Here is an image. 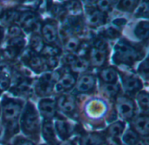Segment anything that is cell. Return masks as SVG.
<instances>
[{
  "label": "cell",
  "instance_id": "cell-1",
  "mask_svg": "<svg viewBox=\"0 0 149 145\" xmlns=\"http://www.w3.org/2000/svg\"><path fill=\"white\" fill-rule=\"evenodd\" d=\"M141 57V53L124 39L119 41L114 47L113 60L116 64L130 66Z\"/></svg>",
  "mask_w": 149,
  "mask_h": 145
},
{
  "label": "cell",
  "instance_id": "cell-2",
  "mask_svg": "<svg viewBox=\"0 0 149 145\" xmlns=\"http://www.w3.org/2000/svg\"><path fill=\"white\" fill-rule=\"evenodd\" d=\"M21 127L26 135L33 136L39 131V118L37 110L31 103L25 105L21 117Z\"/></svg>",
  "mask_w": 149,
  "mask_h": 145
},
{
  "label": "cell",
  "instance_id": "cell-3",
  "mask_svg": "<svg viewBox=\"0 0 149 145\" xmlns=\"http://www.w3.org/2000/svg\"><path fill=\"white\" fill-rule=\"evenodd\" d=\"M58 79L57 78L56 73L46 72L38 81L36 84V92L39 96H45L50 95L54 88V85Z\"/></svg>",
  "mask_w": 149,
  "mask_h": 145
},
{
  "label": "cell",
  "instance_id": "cell-4",
  "mask_svg": "<svg viewBox=\"0 0 149 145\" xmlns=\"http://www.w3.org/2000/svg\"><path fill=\"white\" fill-rule=\"evenodd\" d=\"M22 110V103L18 101L4 98L3 100V119L9 123L17 121Z\"/></svg>",
  "mask_w": 149,
  "mask_h": 145
},
{
  "label": "cell",
  "instance_id": "cell-5",
  "mask_svg": "<svg viewBox=\"0 0 149 145\" xmlns=\"http://www.w3.org/2000/svg\"><path fill=\"white\" fill-rule=\"evenodd\" d=\"M17 25L27 32H35L38 28V17L35 11H26L20 12L17 18Z\"/></svg>",
  "mask_w": 149,
  "mask_h": 145
},
{
  "label": "cell",
  "instance_id": "cell-6",
  "mask_svg": "<svg viewBox=\"0 0 149 145\" xmlns=\"http://www.w3.org/2000/svg\"><path fill=\"white\" fill-rule=\"evenodd\" d=\"M115 107L118 114L124 119H131L134 115V104L128 97H119L116 101Z\"/></svg>",
  "mask_w": 149,
  "mask_h": 145
},
{
  "label": "cell",
  "instance_id": "cell-7",
  "mask_svg": "<svg viewBox=\"0 0 149 145\" xmlns=\"http://www.w3.org/2000/svg\"><path fill=\"white\" fill-rule=\"evenodd\" d=\"M76 82L77 77L75 74L72 72L65 73L63 75L59 77L58 81L55 83L53 89H55L57 93H63L72 88L76 85Z\"/></svg>",
  "mask_w": 149,
  "mask_h": 145
},
{
  "label": "cell",
  "instance_id": "cell-8",
  "mask_svg": "<svg viewBox=\"0 0 149 145\" xmlns=\"http://www.w3.org/2000/svg\"><path fill=\"white\" fill-rule=\"evenodd\" d=\"M56 108H57L56 102L49 98L41 100L38 104V110L41 116L45 120H50L51 118L55 116Z\"/></svg>",
  "mask_w": 149,
  "mask_h": 145
},
{
  "label": "cell",
  "instance_id": "cell-9",
  "mask_svg": "<svg viewBox=\"0 0 149 145\" xmlns=\"http://www.w3.org/2000/svg\"><path fill=\"white\" fill-rule=\"evenodd\" d=\"M41 32L43 36L42 39L47 43L52 45L57 42L58 38V32L57 26L52 21L45 22L41 28Z\"/></svg>",
  "mask_w": 149,
  "mask_h": 145
},
{
  "label": "cell",
  "instance_id": "cell-10",
  "mask_svg": "<svg viewBox=\"0 0 149 145\" xmlns=\"http://www.w3.org/2000/svg\"><path fill=\"white\" fill-rule=\"evenodd\" d=\"M24 60H25L28 67L36 73H40L46 67L45 58L34 53L26 54L25 57H24Z\"/></svg>",
  "mask_w": 149,
  "mask_h": 145
},
{
  "label": "cell",
  "instance_id": "cell-11",
  "mask_svg": "<svg viewBox=\"0 0 149 145\" xmlns=\"http://www.w3.org/2000/svg\"><path fill=\"white\" fill-rule=\"evenodd\" d=\"M95 83L96 79L94 75L91 74H83L76 82V89L79 93H88L94 88Z\"/></svg>",
  "mask_w": 149,
  "mask_h": 145
},
{
  "label": "cell",
  "instance_id": "cell-12",
  "mask_svg": "<svg viewBox=\"0 0 149 145\" xmlns=\"http://www.w3.org/2000/svg\"><path fill=\"white\" fill-rule=\"evenodd\" d=\"M56 104L65 114H72L76 109L75 97L73 95H63L59 96Z\"/></svg>",
  "mask_w": 149,
  "mask_h": 145
},
{
  "label": "cell",
  "instance_id": "cell-13",
  "mask_svg": "<svg viewBox=\"0 0 149 145\" xmlns=\"http://www.w3.org/2000/svg\"><path fill=\"white\" fill-rule=\"evenodd\" d=\"M86 20L88 25L91 26H100L105 24L106 15L97 8H88L86 11Z\"/></svg>",
  "mask_w": 149,
  "mask_h": 145
},
{
  "label": "cell",
  "instance_id": "cell-14",
  "mask_svg": "<svg viewBox=\"0 0 149 145\" xmlns=\"http://www.w3.org/2000/svg\"><path fill=\"white\" fill-rule=\"evenodd\" d=\"M149 119L148 116H139L135 117L132 122L133 130L139 135L148 137V136Z\"/></svg>",
  "mask_w": 149,
  "mask_h": 145
},
{
  "label": "cell",
  "instance_id": "cell-15",
  "mask_svg": "<svg viewBox=\"0 0 149 145\" xmlns=\"http://www.w3.org/2000/svg\"><path fill=\"white\" fill-rule=\"evenodd\" d=\"M42 134L45 140L50 145H55L56 138L53 124L50 120H45L42 126Z\"/></svg>",
  "mask_w": 149,
  "mask_h": 145
},
{
  "label": "cell",
  "instance_id": "cell-16",
  "mask_svg": "<svg viewBox=\"0 0 149 145\" xmlns=\"http://www.w3.org/2000/svg\"><path fill=\"white\" fill-rule=\"evenodd\" d=\"M123 88L127 93H134L142 88V83L138 78L127 75L123 79Z\"/></svg>",
  "mask_w": 149,
  "mask_h": 145
},
{
  "label": "cell",
  "instance_id": "cell-17",
  "mask_svg": "<svg viewBox=\"0 0 149 145\" xmlns=\"http://www.w3.org/2000/svg\"><path fill=\"white\" fill-rule=\"evenodd\" d=\"M107 60V52L92 48L90 51V61L93 67H102Z\"/></svg>",
  "mask_w": 149,
  "mask_h": 145
},
{
  "label": "cell",
  "instance_id": "cell-18",
  "mask_svg": "<svg viewBox=\"0 0 149 145\" xmlns=\"http://www.w3.org/2000/svg\"><path fill=\"white\" fill-rule=\"evenodd\" d=\"M65 25L72 32H81L83 29V26H84V22H83L82 17L79 16V15H73V16L68 17Z\"/></svg>",
  "mask_w": 149,
  "mask_h": 145
},
{
  "label": "cell",
  "instance_id": "cell-19",
  "mask_svg": "<svg viewBox=\"0 0 149 145\" xmlns=\"http://www.w3.org/2000/svg\"><path fill=\"white\" fill-rule=\"evenodd\" d=\"M104 140L97 133H89L81 137L80 145H103Z\"/></svg>",
  "mask_w": 149,
  "mask_h": 145
},
{
  "label": "cell",
  "instance_id": "cell-20",
  "mask_svg": "<svg viewBox=\"0 0 149 145\" xmlns=\"http://www.w3.org/2000/svg\"><path fill=\"white\" fill-rule=\"evenodd\" d=\"M29 46H30V49L32 51V53H41L42 49L45 46L44 39L38 33H33L30 39Z\"/></svg>",
  "mask_w": 149,
  "mask_h": 145
},
{
  "label": "cell",
  "instance_id": "cell-21",
  "mask_svg": "<svg viewBox=\"0 0 149 145\" xmlns=\"http://www.w3.org/2000/svg\"><path fill=\"white\" fill-rule=\"evenodd\" d=\"M55 129L59 137L63 140H66L70 135V126L63 119H58L55 122Z\"/></svg>",
  "mask_w": 149,
  "mask_h": 145
},
{
  "label": "cell",
  "instance_id": "cell-22",
  "mask_svg": "<svg viewBox=\"0 0 149 145\" xmlns=\"http://www.w3.org/2000/svg\"><path fill=\"white\" fill-rule=\"evenodd\" d=\"M134 34L139 39L141 40L148 39L149 35L148 21L146 20V21L139 22L134 28Z\"/></svg>",
  "mask_w": 149,
  "mask_h": 145
},
{
  "label": "cell",
  "instance_id": "cell-23",
  "mask_svg": "<svg viewBox=\"0 0 149 145\" xmlns=\"http://www.w3.org/2000/svg\"><path fill=\"white\" fill-rule=\"evenodd\" d=\"M100 77L104 83H115L117 81V72L112 67H106L100 71Z\"/></svg>",
  "mask_w": 149,
  "mask_h": 145
},
{
  "label": "cell",
  "instance_id": "cell-24",
  "mask_svg": "<svg viewBox=\"0 0 149 145\" xmlns=\"http://www.w3.org/2000/svg\"><path fill=\"white\" fill-rule=\"evenodd\" d=\"M72 73L79 74L86 71L89 68V61L84 58H77L74 63L70 67Z\"/></svg>",
  "mask_w": 149,
  "mask_h": 145
},
{
  "label": "cell",
  "instance_id": "cell-25",
  "mask_svg": "<svg viewBox=\"0 0 149 145\" xmlns=\"http://www.w3.org/2000/svg\"><path fill=\"white\" fill-rule=\"evenodd\" d=\"M19 13L20 12H18L15 9H9V10H6L5 11H3L0 18H2L3 23L7 24V25H10L13 24V22L17 20Z\"/></svg>",
  "mask_w": 149,
  "mask_h": 145
},
{
  "label": "cell",
  "instance_id": "cell-26",
  "mask_svg": "<svg viewBox=\"0 0 149 145\" xmlns=\"http://www.w3.org/2000/svg\"><path fill=\"white\" fill-rule=\"evenodd\" d=\"M80 44H81L80 40L77 37L71 36V37L67 38L66 39H65L64 47L67 52H69L70 53H72L79 50Z\"/></svg>",
  "mask_w": 149,
  "mask_h": 145
},
{
  "label": "cell",
  "instance_id": "cell-27",
  "mask_svg": "<svg viewBox=\"0 0 149 145\" xmlns=\"http://www.w3.org/2000/svg\"><path fill=\"white\" fill-rule=\"evenodd\" d=\"M125 123L123 122H116L109 126L107 129V134L113 138H118L123 132Z\"/></svg>",
  "mask_w": 149,
  "mask_h": 145
},
{
  "label": "cell",
  "instance_id": "cell-28",
  "mask_svg": "<svg viewBox=\"0 0 149 145\" xmlns=\"http://www.w3.org/2000/svg\"><path fill=\"white\" fill-rule=\"evenodd\" d=\"M43 58H58L60 54V49L54 45H46L41 51Z\"/></svg>",
  "mask_w": 149,
  "mask_h": 145
},
{
  "label": "cell",
  "instance_id": "cell-29",
  "mask_svg": "<svg viewBox=\"0 0 149 145\" xmlns=\"http://www.w3.org/2000/svg\"><path fill=\"white\" fill-rule=\"evenodd\" d=\"M123 141L127 145H140V139L138 135L133 130H128L123 136Z\"/></svg>",
  "mask_w": 149,
  "mask_h": 145
},
{
  "label": "cell",
  "instance_id": "cell-30",
  "mask_svg": "<svg viewBox=\"0 0 149 145\" xmlns=\"http://www.w3.org/2000/svg\"><path fill=\"white\" fill-rule=\"evenodd\" d=\"M102 89L106 94V95L109 97H115L120 91V87L116 83H111V84L104 83V85L102 86Z\"/></svg>",
  "mask_w": 149,
  "mask_h": 145
},
{
  "label": "cell",
  "instance_id": "cell-31",
  "mask_svg": "<svg viewBox=\"0 0 149 145\" xmlns=\"http://www.w3.org/2000/svg\"><path fill=\"white\" fill-rule=\"evenodd\" d=\"M119 4H118V7H119L121 11H127V12H131V11H134V9L137 7V5H138V1L123 0V1H120Z\"/></svg>",
  "mask_w": 149,
  "mask_h": 145
},
{
  "label": "cell",
  "instance_id": "cell-32",
  "mask_svg": "<svg viewBox=\"0 0 149 145\" xmlns=\"http://www.w3.org/2000/svg\"><path fill=\"white\" fill-rule=\"evenodd\" d=\"M8 37L10 39H14V38H18L22 37L23 32H22V28L17 25V24H11L8 27L7 31Z\"/></svg>",
  "mask_w": 149,
  "mask_h": 145
},
{
  "label": "cell",
  "instance_id": "cell-33",
  "mask_svg": "<svg viewBox=\"0 0 149 145\" xmlns=\"http://www.w3.org/2000/svg\"><path fill=\"white\" fill-rule=\"evenodd\" d=\"M8 46L10 47L15 48L16 50H17L18 52H21L24 46H25V40L23 37H18V38H14V39H10L8 42Z\"/></svg>",
  "mask_w": 149,
  "mask_h": 145
},
{
  "label": "cell",
  "instance_id": "cell-34",
  "mask_svg": "<svg viewBox=\"0 0 149 145\" xmlns=\"http://www.w3.org/2000/svg\"><path fill=\"white\" fill-rule=\"evenodd\" d=\"M137 102L139 106L142 110L148 111V94L145 91H142L138 94Z\"/></svg>",
  "mask_w": 149,
  "mask_h": 145
},
{
  "label": "cell",
  "instance_id": "cell-35",
  "mask_svg": "<svg viewBox=\"0 0 149 145\" xmlns=\"http://www.w3.org/2000/svg\"><path fill=\"white\" fill-rule=\"evenodd\" d=\"M93 46H94L93 48H95V49L107 52L108 43L104 37H98V38L94 39V40H93Z\"/></svg>",
  "mask_w": 149,
  "mask_h": 145
},
{
  "label": "cell",
  "instance_id": "cell-36",
  "mask_svg": "<svg viewBox=\"0 0 149 145\" xmlns=\"http://www.w3.org/2000/svg\"><path fill=\"white\" fill-rule=\"evenodd\" d=\"M104 38L107 39H117L120 37V33L119 32V30L113 26H109L108 28H107L104 31Z\"/></svg>",
  "mask_w": 149,
  "mask_h": 145
},
{
  "label": "cell",
  "instance_id": "cell-37",
  "mask_svg": "<svg viewBox=\"0 0 149 145\" xmlns=\"http://www.w3.org/2000/svg\"><path fill=\"white\" fill-rule=\"evenodd\" d=\"M111 4H112L111 1H104V0L98 1L97 2V9L105 14L106 12H109L111 11V7H112Z\"/></svg>",
  "mask_w": 149,
  "mask_h": 145
},
{
  "label": "cell",
  "instance_id": "cell-38",
  "mask_svg": "<svg viewBox=\"0 0 149 145\" xmlns=\"http://www.w3.org/2000/svg\"><path fill=\"white\" fill-rule=\"evenodd\" d=\"M18 131V124L17 121L6 123V135L12 136Z\"/></svg>",
  "mask_w": 149,
  "mask_h": 145
},
{
  "label": "cell",
  "instance_id": "cell-39",
  "mask_svg": "<svg viewBox=\"0 0 149 145\" xmlns=\"http://www.w3.org/2000/svg\"><path fill=\"white\" fill-rule=\"evenodd\" d=\"M148 60L146 59V60L140 65L139 70H138L139 74H140L143 78H145L146 80H148Z\"/></svg>",
  "mask_w": 149,
  "mask_h": 145
},
{
  "label": "cell",
  "instance_id": "cell-40",
  "mask_svg": "<svg viewBox=\"0 0 149 145\" xmlns=\"http://www.w3.org/2000/svg\"><path fill=\"white\" fill-rule=\"evenodd\" d=\"M77 58H78V57H77L75 54L68 53H66V54L63 57L62 61H63V63H64L65 66L71 67V66L74 63V61L77 60Z\"/></svg>",
  "mask_w": 149,
  "mask_h": 145
},
{
  "label": "cell",
  "instance_id": "cell-41",
  "mask_svg": "<svg viewBox=\"0 0 149 145\" xmlns=\"http://www.w3.org/2000/svg\"><path fill=\"white\" fill-rule=\"evenodd\" d=\"M144 4H141L139 7L138 11H136L135 16H137V17H144V16H146L148 18V3L145 2Z\"/></svg>",
  "mask_w": 149,
  "mask_h": 145
},
{
  "label": "cell",
  "instance_id": "cell-42",
  "mask_svg": "<svg viewBox=\"0 0 149 145\" xmlns=\"http://www.w3.org/2000/svg\"><path fill=\"white\" fill-rule=\"evenodd\" d=\"M9 68L8 66L4 63L0 62V81L9 79Z\"/></svg>",
  "mask_w": 149,
  "mask_h": 145
},
{
  "label": "cell",
  "instance_id": "cell-43",
  "mask_svg": "<svg viewBox=\"0 0 149 145\" xmlns=\"http://www.w3.org/2000/svg\"><path fill=\"white\" fill-rule=\"evenodd\" d=\"M45 66L48 68L53 69L58 65V58H45Z\"/></svg>",
  "mask_w": 149,
  "mask_h": 145
},
{
  "label": "cell",
  "instance_id": "cell-44",
  "mask_svg": "<svg viewBox=\"0 0 149 145\" xmlns=\"http://www.w3.org/2000/svg\"><path fill=\"white\" fill-rule=\"evenodd\" d=\"M113 27H121L127 24V20L125 18H116L113 21Z\"/></svg>",
  "mask_w": 149,
  "mask_h": 145
},
{
  "label": "cell",
  "instance_id": "cell-45",
  "mask_svg": "<svg viewBox=\"0 0 149 145\" xmlns=\"http://www.w3.org/2000/svg\"><path fill=\"white\" fill-rule=\"evenodd\" d=\"M15 145H35L32 142L26 139H18Z\"/></svg>",
  "mask_w": 149,
  "mask_h": 145
},
{
  "label": "cell",
  "instance_id": "cell-46",
  "mask_svg": "<svg viewBox=\"0 0 149 145\" xmlns=\"http://www.w3.org/2000/svg\"><path fill=\"white\" fill-rule=\"evenodd\" d=\"M61 145H73V144H72V142H70V141H66V142L63 143Z\"/></svg>",
  "mask_w": 149,
  "mask_h": 145
},
{
  "label": "cell",
  "instance_id": "cell-47",
  "mask_svg": "<svg viewBox=\"0 0 149 145\" xmlns=\"http://www.w3.org/2000/svg\"><path fill=\"white\" fill-rule=\"evenodd\" d=\"M2 13H3V8H2V5L0 4V17H1Z\"/></svg>",
  "mask_w": 149,
  "mask_h": 145
},
{
  "label": "cell",
  "instance_id": "cell-48",
  "mask_svg": "<svg viewBox=\"0 0 149 145\" xmlns=\"http://www.w3.org/2000/svg\"><path fill=\"white\" fill-rule=\"evenodd\" d=\"M2 37H3V32H2V29L0 28V40L2 39Z\"/></svg>",
  "mask_w": 149,
  "mask_h": 145
},
{
  "label": "cell",
  "instance_id": "cell-49",
  "mask_svg": "<svg viewBox=\"0 0 149 145\" xmlns=\"http://www.w3.org/2000/svg\"><path fill=\"white\" fill-rule=\"evenodd\" d=\"M1 133H2V125L0 123V135H1Z\"/></svg>",
  "mask_w": 149,
  "mask_h": 145
},
{
  "label": "cell",
  "instance_id": "cell-50",
  "mask_svg": "<svg viewBox=\"0 0 149 145\" xmlns=\"http://www.w3.org/2000/svg\"><path fill=\"white\" fill-rule=\"evenodd\" d=\"M0 113H1V108H0Z\"/></svg>",
  "mask_w": 149,
  "mask_h": 145
},
{
  "label": "cell",
  "instance_id": "cell-51",
  "mask_svg": "<svg viewBox=\"0 0 149 145\" xmlns=\"http://www.w3.org/2000/svg\"><path fill=\"white\" fill-rule=\"evenodd\" d=\"M0 94H1V91H0Z\"/></svg>",
  "mask_w": 149,
  "mask_h": 145
}]
</instances>
